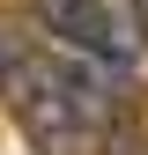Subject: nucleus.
<instances>
[{"label": "nucleus", "instance_id": "1", "mask_svg": "<svg viewBox=\"0 0 148 155\" xmlns=\"http://www.w3.org/2000/svg\"><path fill=\"white\" fill-rule=\"evenodd\" d=\"M37 22L52 30V45L111 67L119 81H133L148 67V37H141L133 0H37Z\"/></svg>", "mask_w": 148, "mask_h": 155}, {"label": "nucleus", "instance_id": "2", "mask_svg": "<svg viewBox=\"0 0 148 155\" xmlns=\"http://www.w3.org/2000/svg\"><path fill=\"white\" fill-rule=\"evenodd\" d=\"M8 96H15V118H22V133H30L37 155H89V140H96V133L82 126V111L67 104V89L52 81V67L37 59V52H22V59H15Z\"/></svg>", "mask_w": 148, "mask_h": 155}]
</instances>
